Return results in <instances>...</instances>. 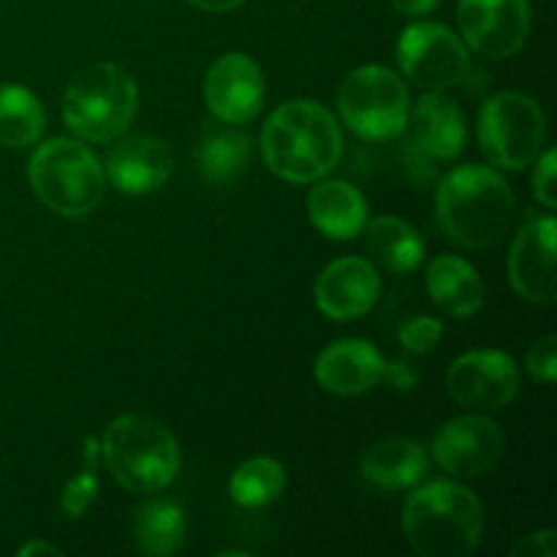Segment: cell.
Returning a JSON list of instances; mask_svg holds the SVG:
<instances>
[{
	"instance_id": "18",
	"label": "cell",
	"mask_w": 557,
	"mask_h": 557,
	"mask_svg": "<svg viewBox=\"0 0 557 557\" xmlns=\"http://www.w3.org/2000/svg\"><path fill=\"white\" fill-rule=\"evenodd\" d=\"M408 125H411L413 145L424 156L449 161V158H457L466 150V114L457 107V101H451L444 92H424L417 101V107H413V112L408 114Z\"/></svg>"
},
{
	"instance_id": "13",
	"label": "cell",
	"mask_w": 557,
	"mask_h": 557,
	"mask_svg": "<svg viewBox=\"0 0 557 557\" xmlns=\"http://www.w3.org/2000/svg\"><path fill=\"white\" fill-rule=\"evenodd\" d=\"M555 215H533L517 232L509 250V283L525 302L555 305Z\"/></svg>"
},
{
	"instance_id": "17",
	"label": "cell",
	"mask_w": 557,
	"mask_h": 557,
	"mask_svg": "<svg viewBox=\"0 0 557 557\" xmlns=\"http://www.w3.org/2000/svg\"><path fill=\"white\" fill-rule=\"evenodd\" d=\"M315 381L324 392L337 397H359L375 389L384 375V357L362 337H343L319 354L313 368Z\"/></svg>"
},
{
	"instance_id": "5",
	"label": "cell",
	"mask_w": 557,
	"mask_h": 557,
	"mask_svg": "<svg viewBox=\"0 0 557 557\" xmlns=\"http://www.w3.org/2000/svg\"><path fill=\"white\" fill-rule=\"evenodd\" d=\"M139 87L117 63H92L69 82L63 92V123L71 134L92 145L117 141L134 123Z\"/></svg>"
},
{
	"instance_id": "1",
	"label": "cell",
	"mask_w": 557,
	"mask_h": 557,
	"mask_svg": "<svg viewBox=\"0 0 557 557\" xmlns=\"http://www.w3.org/2000/svg\"><path fill=\"white\" fill-rule=\"evenodd\" d=\"M261 158L286 183H315L341 163V123L330 109L310 98L281 103L261 128Z\"/></svg>"
},
{
	"instance_id": "21",
	"label": "cell",
	"mask_w": 557,
	"mask_h": 557,
	"mask_svg": "<svg viewBox=\"0 0 557 557\" xmlns=\"http://www.w3.org/2000/svg\"><path fill=\"white\" fill-rule=\"evenodd\" d=\"M359 471L379 490L417 487L428 476V451L411 438H384L368 446L359 460Z\"/></svg>"
},
{
	"instance_id": "11",
	"label": "cell",
	"mask_w": 557,
	"mask_h": 557,
	"mask_svg": "<svg viewBox=\"0 0 557 557\" xmlns=\"http://www.w3.org/2000/svg\"><path fill=\"white\" fill-rule=\"evenodd\" d=\"M457 25L466 47L482 58L506 60L520 52L531 33L528 0H460Z\"/></svg>"
},
{
	"instance_id": "8",
	"label": "cell",
	"mask_w": 557,
	"mask_h": 557,
	"mask_svg": "<svg viewBox=\"0 0 557 557\" xmlns=\"http://www.w3.org/2000/svg\"><path fill=\"white\" fill-rule=\"evenodd\" d=\"M337 112L359 139H397L408 128L411 92L395 71L384 65H362L343 79L337 90Z\"/></svg>"
},
{
	"instance_id": "12",
	"label": "cell",
	"mask_w": 557,
	"mask_h": 557,
	"mask_svg": "<svg viewBox=\"0 0 557 557\" xmlns=\"http://www.w3.org/2000/svg\"><path fill=\"white\" fill-rule=\"evenodd\" d=\"M504 455V430L482 413L446 422L433 441V457L441 471L457 479H479L495 471Z\"/></svg>"
},
{
	"instance_id": "4",
	"label": "cell",
	"mask_w": 557,
	"mask_h": 557,
	"mask_svg": "<svg viewBox=\"0 0 557 557\" xmlns=\"http://www.w3.org/2000/svg\"><path fill=\"white\" fill-rule=\"evenodd\" d=\"M103 462L120 487L134 495H156L177 479L183 455L177 438L163 422L141 413H125L103 430Z\"/></svg>"
},
{
	"instance_id": "29",
	"label": "cell",
	"mask_w": 557,
	"mask_h": 557,
	"mask_svg": "<svg viewBox=\"0 0 557 557\" xmlns=\"http://www.w3.org/2000/svg\"><path fill=\"white\" fill-rule=\"evenodd\" d=\"M525 370L544 386L555 384L557 375V337L544 335L542 341H536L531 346L525 357Z\"/></svg>"
},
{
	"instance_id": "32",
	"label": "cell",
	"mask_w": 557,
	"mask_h": 557,
	"mask_svg": "<svg viewBox=\"0 0 557 557\" xmlns=\"http://www.w3.org/2000/svg\"><path fill=\"white\" fill-rule=\"evenodd\" d=\"M381 379L389 381V386H395V389L408 392V389H413V386H417L419 375H417V370L411 368V364L397 362V359H395V362H384V375H381Z\"/></svg>"
},
{
	"instance_id": "10",
	"label": "cell",
	"mask_w": 557,
	"mask_h": 557,
	"mask_svg": "<svg viewBox=\"0 0 557 557\" xmlns=\"http://www.w3.org/2000/svg\"><path fill=\"white\" fill-rule=\"evenodd\" d=\"M446 392L457 406L471 411H500L520 395V370L509 354L476 348L451 362Z\"/></svg>"
},
{
	"instance_id": "26",
	"label": "cell",
	"mask_w": 557,
	"mask_h": 557,
	"mask_svg": "<svg viewBox=\"0 0 557 557\" xmlns=\"http://www.w3.org/2000/svg\"><path fill=\"white\" fill-rule=\"evenodd\" d=\"M286 490V471L275 457H250L228 479V495L243 509H264Z\"/></svg>"
},
{
	"instance_id": "27",
	"label": "cell",
	"mask_w": 557,
	"mask_h": 557,
	"mask_svg": "<svg viewBox=\"0 0 557 557\" xmlns=\"http://www.w3.org/2000/svg\"><path fill=\"white\" fill-rule=\"evenodd\" d=\"M98 498V473L92 471V466H87V471L76 473L69 484H65L63 495H60V509L65 511V517L71 520H79Z\"/></svg>"
},
{
	"instance_id": "14",
	"label": "cell",
	"mask_w": 557,
	"mask_h": 557,
	"mask_svg": "<svg viewBox=\"0 0 557 557\" xmlns=\"http://www.w3.org/2000/svg\"><path fill=\"white\" fill-rule=\"evenodd\" d=\"M264 76L259 63L245 52H226L205 76V103L212 117L228 125H245L264 107Z\"/></svg>"
},
{
	"instance_id": "35",
	"label": "cell",
	"mask_w": 557,
	"mask_h": 557,
	"mask_svg": "<svg viewBox=\"0 0 557 557\" xmlns=\"http://www.w3.org/2000/svg\"><path fill=\"white\" fill-rule=\"evenodd\" d=\"M20 557H33V555H63V549L58 544H49V542H27L25 547H20Z\"/></svg>"
},
{
	"instance_id": "19",
	"label": "cell",
	"mask_w": 557,
	"mask_h": 557,
	"mask_svg": "<svg viewBox=\"0 0 557 557\" xmlns=\"http://www.w3.org/2000/svg\"><path fill=\"white\" fill-rule=\"evenodd\" d=\"M308 215L324 237L348 243L357 239L368 223V199L346 180H315V188L308 194Z\"/></svg>"
},
{
	"instance_id": "6",
	"label": "cell",
	"mask_w": 557,
	"mask_h": 557,
	"mask_svg": "<svg viewBox=\"0 0 557 557\" xmlns=\"http://www.w3.org/2000/svg\"><path fill=\"white\" fill-rule=\"evenodd\" d=\"M30 188L44 205L63 218L90 215L103 199L101 161L82 139H49L36 147L27 163Z\"/></svg>"
},
{
	"instance_id": "9",
	"label": "cell",
	"mask_w": 557,
	"mask_h": 557,
	"mask_svg": "<svg viewBox=\"0 0 557 557\" xmlns=\"http://www.w3.org/2000/svg\"><path fill=\"white\" fill-rule=\"evenodd\" d=\"M466 41L441 22L408 25L397 38V63L406 79L422 90H446L468 74Z\"/></svg>"
},
{
	"instance_id": "25",
	"label": "cell",
	"mask_w": 557,
	"mask_h": 557,
	"mask_svg": "<svg viewBox=\"0 0 557 557\" xmlns=\"http://www.w3.org/2000/svg\"><path fill=\"white\" fill-rule=\"evenodd\" d=\"M47 125L41 101L22 85H0V145L27 150L36 145Z\"/></svg>"
},
{
	"instance_id": "24",
	"label": "cell",
	"mask_w": 557,
	"mask_h": 557,
	"mask_svg": "<svg viewBox=\"0 0 557 557\" xmlns=\"http://www.w3.org/2000/svg\"><path fill=\"white\" fill-rule=\"evenodd\" d=\"M250 161V139L248 134L237 131V125H212L205 131L196 150V163L210 185L237 183Z\"/></svg>"
},
{
	"instance_id": "30",
	"label": "cell",
	"mask_w": 557,
	"mask_h": 557,
	"mask_svg": "<svg viewBox=\"0 0 557 557\" xmlns=\"http://www.w3.org/2000/svg\"><path fill=\"white\" fill-rule=\"evenodd\" d=\"M542 156V152H539ZM555 172H557V152L555 147L544 150L542 158H536V172H533V196L544 210H555Z\"/></svg>"
},
{
	"instance_id": "23",
	"label": "cell",
	"mask_w": 557,
	"mask_h": 557,
	"mask_svg": "<svg viewBox=\"0 0 557 557\" xmlns=\"http://www.w3.org/2000/svg\"><path fill=\"white\" fill-rule=\"evenodd\" d=\"M185 536H188V520L177 500L150 498L136 511L134 542L141 555L169 557L180 553Z\"/></svg>"
},
{
	"instance_id": "34",
	"label": "cell",
	"mask_w": 557,
	"mask_h": 557,
	"mask_svg": "<svg viewBox=\"0 0 557 557\" xmlns=\"http://www.w3.org/2000/svg\"><path fill=\"white\" fill-rule=\"evenodd\" d=\"M188 3L201 11H210V14H223V11L239 9V5H245L248 0H188Z\"/></svg>"
},
{
	"instance_id": "22",
	"label": "cell",
	"mask_w": 557,
	"mask_h": 557,
	"mask_svg": "<svg viewBox=\"0 0 557 557\" xmlns=\"http://www.w3.org/2000/svg\"><path fill=\"white\" fill-rule=\"evenodd\" d=\"M364 245L368 253L379 261L384 270L395 275H406L422 267L424 239L411 223L397 215H379L364 223Z\"/></svg>"
},
{
	"instance_id": "16",
	"label": "cell",
	"mask_w": 557,
	"mask_h": 557,
	"mask_svg": "<svg viewBox=\"0 0 557 557\" xmlns=\"http://www.w3.org/2000/svg\"><path fill=\"white\" fill-rule=\"evenodd\" d=\"M174 172V152L158 136H128L109 150L103 174L117 190L145 196L161 188Z\"/></svg>"
},
{
	"instance_id": "28",
	"label": "cell",
	"mask_w": 557,
	"mask_h": 557,
	"mask_svg": "<svg viewBox=\"0 0 557 557\" xmlns=\"http://www.w3.org/2000/svg\"><path fill=\"white\" fill-rule=\"evenodd\" d=\"M397 337H400V346L411 354H430L444 337V324L433 315H413L406 324H400Z\"/></svg>"
},
{
	"instance_id": "15",
	"label": "cell",
	"mask_w": 557,
	"mask_h": 557,
	"mask_svg": "<svg viewBox=\"0 0 557 557\" xmlns=\"http://www.w3.org/2000/svg\"><path fill=\"white\" fill-rule=\"evenodd\" d=\"M315 308L332 321H357L379 305L381 275L362 256H343L315 277Z\"/></svg>"
},
{
	"instance_id": "20",
	"label": "cell",
	"mask_w": 557,
	"mask_h": 557,
	"mask_svg": "<svg viewBox=\"0 0 557 557\" xmlns=\"http://www.w3.org/2000/svg\"><path fill=\"white\" fill-rule=\"evenodd\" d=\"M428 294L446 315L471 319L484 305V281L471 261L441 253L428 264Z\"/></svg>"
},
{
	"instance_id": "33",
	"label": "cell",
	"mask_w": 557,
	"mask_h": 557,
	"mask_svg": "<svg viewBox=\"0 0 557 557\" xmlns=\"http://www.w3.org/2000/svg\"><path fill=\"white\" fill-rule=\"evenodd\" d=\"M438 3L441 0H392L397 14L403 16H424L438 9Z\"/></svg>"
},
{
	"instance_id": "2",
	"label": "cell",
	"mask_w": 557,
	"mask_h": 557,
	"mask_svg": "<svg viewBox=\"0 0 557 557\" xmlns=\"http://www.w3.org/2000/svg\"><path fill=\"white\" fill-rule=\"evenodd\" d=\"M438 223L451 243L482 250L509 232L517 201L509 183L482 163L457 166L441 180L435 196Z\"/></svg>"
},
{
	"instance_id": "3",
	"label": "cell",
	"mask_w": 557,
	"mask_h": 557,
	"mask_svg": "<svg viewBox=\"0 0 557 557\" xmlns=\"http://www.w3.org/2000/svg\"><path fill=\"white\" fill-rule=\"evenodd\" d=\"M400 528L422 557H468L484 536L482 500L457 482H428L403 504Z\"/></svg>"
},
{
	"instance_id": "31",
	"label": "cell",
	"mask_w": 557,
	"mask_h": 557,
	"mask_svg": "<svg viewBox=\"0 0 557 557\" xmlns=\"http://www.w3.org/2000/svg\"><path fill=\"white\" fill-rule=\"evenodd\" d=\"M511 555L517 557H555L557 555V533L553 528L547 531H539L525 536L522 542L515 544Z\"/></svg>"
},
{
	"instance_id": "7",
	"label": "cell",
	"mask_w": 557,
	"mask_h": 557,
	"mask_svg": "<svg viewBox=\"0 0 557 557\" xmlns=\"http://www.w3.org/2000/svg\"><path fill=\"white\" fill-rule=\"evenodd\" d=\"M479 147L493 166L520 172L531 166L547 139V117L536 98L500 90L479 112Z\"/></svg>"
}]
</instances>
